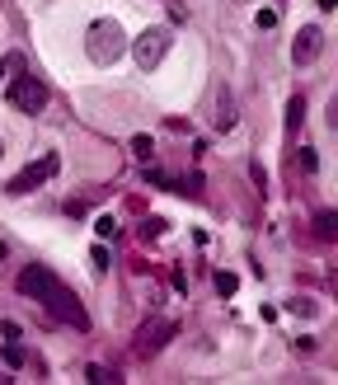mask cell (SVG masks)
Listing matches in <instances>:
<instances>
[{
  "instance_id": "obj_15",
  "label": "cell",
  "mask_w": 338,
  "mask_h": 385,
  "mask_svg": "<svg viewBox=\"0 0 338 385\" xmlns=\"http://www.w3.org/2000/svg\"><path fill=\"white\" fill-rule=\"evenodd\" d=\"M296 160H301V170H306V174H315V170H320V160H315V151H306V146H301V155H296Z\"/></svg>"
},
{
  "instance_id": "obj_6",
  "label": "cell",
  "mask_w": 338,
  "mask_h": 385,
  "mask_svg": "<svg viewBox=\"0 0 338 385\" xmlns=\"http://www.w3.org/2000/svg\"><path fill=\"white\" fill-rule=\"evenodd\" d=\"M320 52H324V29H320V24H306V29L296 33V43H292V62L296 66H310Z\"/></svg>"
},
{
  "instance_id": "obj_13",
  "label": "cell",
  "mask_w": 338,
  "mask_h": 385,
  "mask_svg": "<svg viewBox=\"0 0 338 385\" xmlns=\"http://www.w3.org/2000/svg\"><path fill=\"white\" fill-rule=\"evenodd\" d=\"M94 231H99V240H113V235H118V221H113V216H99Z\"/></svg>"
},
{
  "instance_id": "obj_16",
  "label": "cell",
  "mask_w": 338,
  "mask_h": 385,
  "mask_svg": "<svg viewBox=\"0 0 338 385\" xmlns=\"http://www.w3.org/2000/svg\"><path fill=\"white\" fill-rule=\"evenodd\" d=\"M90 263H94V273H104V268H108V249H104V245H94Z\"/></svg>"
},
{
  "instance_id": "obj_2",
  "label": "cell",
  "mask_w": 338,
  "mask_h": 385,
  "mask_svg": "<svg viewBox=\"0 0 338 385\" xmlns=\"http://www.w3.org/2000/svg\"><path fill=\"white\" fill-rule=\"evenodd\" d=\"M123 47H127V38H123V24H118V19H94L90 24L85 52H90L94 66H113L118 57H123Z\"/></svg>"
},
{
  "instance_id": "obj_17",
  "label": "cell",
  "mask_w": 338,
  "mask_h": 385,
  "mask_svg": "<svg viewBox=\"0 0 338 385\" xmlns=\"http://www.w3.org/2000/svg\"><path fill=\"white\" fill-rule=\"evenodd\" d=\"M10 71H24V62H19V57H0V80L10 76Z\"/></svg>"
},
{
  "instance_id": "obj_7",
  "label": "cell",
  "mask_w": 338,
  "mask_h": 385,
  "mask_svg": "<svg viewBox=\"0 0 338 385\" xmlns=\"http://www.w3.org/2000/svg\"><path fill=\"white\" fill-rule=\"evenodd\" d=\"M216 127H226V132L235 127V99H231L226 90L216 94Z\"/></svg>"
},
{
  "instance_id": "obj_8",
  "label": "cell",
  "mask_w": 338,
  "mask_h": 385,
  "mask_svg": "<svg viewBox=\"0 0 338 385\" xmlns=\"http://www.w3.org/2000/svg\"><path fill=\"white\" fill-rule=\"evenodd\" d=\"M165 334H174V324H146V329H141V353H151V348H160V343H165Z\"/></svg>"
},
{
  "instance_id": "obj_1",
  "label": "cell",
  "mask_w": 338,
  "mask_h": 385,
  "mask_svg": "<svg viewBox=\"0 0 338 385\" xmlns=\"http://www.w3.org/2000/svg\"><path fill=\"white\" fill-rule=\"evenodd\" d=\"M19 292L29 296V301H38V306H47L57 320L76 324V329H90V315H85V306L76 301V292H71L52 268H43V263H29V268L19 273Z\"/></svg>"
},
{
  "instance_id": "obj_9",
  "label": "cell",
  "mask_w": 338,
  "mask_h": 385,
  "mask_svg": "<svg viewBox=\"0 0 338 385\" xmlns=\"http://www.w3.org/2000/svg\"><path fill=\"white\" fill-rule=\"evenodd\" d=\"M306 123V99H301V94H296L292 104H287V132H296V127Z\"/></svg>"
},
{
  "instance_id": "obj_3",
  "label": "cell",
  "mask_w": 338,
  "mask_h": 385,
  "mask_svg": "<svg viewBox=\"0 0 338 385\" xmlns=\"http://www.w3.org/2000/svg\"><path fill=\"white\" fill-rule=\"evenodd\" d=\"M169 47H174V33L155 24V29H146V33L137 38V43H132V57H137L141 71H155V66L165 62V52H169Z\"/></svg>"
},
{
  "instance_id": "obj_5",
  "label": "cell",
  "mask_w": 338,
  "mask_h": 385,
  "mask_svg": "<svg viewBox=\"0 0 338 385\" xmlns=\"http://www.w3.org/2000/svg\"><path fill=\"white\" fill-rule=\"evenodd\" d=\"M52 174H57V155L47 151L43 160H33L29 170H19L15 179H10V193H33V188H38V184H47Z\"/></svg>"
},
{
  "instance_id": "obj_18",
  "label": "cell",
  "mask_w": 338,
  "mask_h": 385,
  "mask_svg": "<svg viewBox=\"0 0 338 385\" xmlns=\"http://www.w3.org/2000/svg\"><path fill=\"white\" fill-rule=\"evenodd\" d=\"M132 146H137V155H141V160H151V151H155V146H151V137H137Z\"/></svg>"
},
{
  "instance_id": "obj_11",
  "label": "cell",
  "mask_w": 338,
  "mask_h": 385,
  "mask_svg": "<svg viewBox=\"0 0 338 385\" xmlns=\"http://www.w3.org/2000/svg\"><path fill=\"white\" fill-rule=\"evenodd\" d=\"M315 231H320V240H334V212H320V216H315Z\"/></svg>"
},
{
  "instance_id": "obj_14",
  "label": "cell",
  "mask_w": 338,
  "mask_h": 385,
  "mask_svg": "<svg viewBox=\"0 0 338 385\" xmlns=\"http://www.w3.org/2000/svg\"><path fill=\"white\" fill-rule=\"evenodd\" d=\"M5 362H10V367H24V348H19L15 339L5 343Z\"/></svg>"
},
{
  "instance_id": "obj_12",
  "label": "cell",
  "mask_w": 338,
  "mask_h": 385,
  "mask_svg": "<svg viewBox=\"0 0 338 385\" xmlns=\"http://www.w3.org/2000/svg\"><path fill=\"white\" fill-rule=\"evenodd\" d=\"M235 287H240L235 273H216V292H221V296H235Z\"/></svg>"
},
{
  "instance_id": "obj_4",
  "label": "cell",
  "mask_w": 338,
  "mask_h": 385,
  "mask_svg": "<svg viewBox=\"0 0 338 385\" xmlns=\"http://www.w3.org/2000/svg\"><path fill=\"white\" fill-rule=\"evenodd\" d=\"M10 104H15L19 113H43L47 108V85L38 76H15V85H10Z\"/></svg>"
},
{
  "instance_id": "obj_20",
  "label": "cell",
  "mask_w": 338,
  "mask_h": 385,
  "mask_svg": "<svg viewBox=\"0 0 338 385\" xmlns=\"http://www.w3.org/2000/svg\"><path fill=\"white\" fill-rule=\"evenodd\" d=\"M0 160H5V141H0Z\"/></svg>"
},
{
  "instance_id": "obj_10",
  "label": "cell",
  "mask_w": 338,
  "mask_h": 385,
  "mask_svg": "<svg viewBox=\"0 0 338 385\" xmlns=\"http://www.w3.org/2000/svg\"><path fill=\"white\" fill-rule=\"evenodd\" d=\"M287 310H292V315H320V306H315V301H310V296H292V301H287Z\"/></svg>"
},
{
  "instance_id": "obj_19",
  "label": "cell",
  "mask_w": 338,
  "mask_h": 385,
  "mask_svg": "<svg viewBox=\"0 0 338 385\" xmlns=\"http://www.w3.org/2000/svg\"><path fill=\"white\" fill-rule=\"evenodd\" d=\"M90 381H94V385H108V381H118V376H108L104 367H90Z\"/></svg>"
}]
</instances>
